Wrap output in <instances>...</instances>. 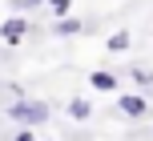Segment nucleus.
Instances as JSON below:
<instances>
[{"label": "nucleus", "mask_w": 153, "mask_h": 141, "mask_svg": "<svg viewBox=\"0 0 153 141\" xmlns=\"http://www.w3.org/2000/svg\"><path fill=\"white\" fill-rule=\"evenodd\" d=\"M69 117H73V121H89V117H93V101L73 97V101H69Z\"/></svg>", "instance_id": "nucleus-5"}, {"label": "nucleus", "mask_w": 153, "mask_h": 141, "mask_svg": "<svg viewBox=\"0 0 153 141\" xmlns=\"http://www.w3.org/2000/svg\"><path fill=\"white\" fill-rule=\"evenodd\" d=\"M117 109H121L129 121H141V117L149 113V97H141V93H121V97H117Z\"/></svg>", "instance_id": "nucleus-2"}, {"label": "nucleus", "mask_w": 153, "mask_h": 141, "mask_svg": "<svg viewBox=\"0 0 153 141\" xmlns=\"http://www.w3.org/2000/svg\"><path fill=\"white\" fill-rule=\"evenodd\" d=\"M133 77H137L141 85H149V81H153V73H149V69H141V65H137V69H133Z\"/></svg>", "instance_id": "nucleus-10"}, {"label": "nucleus", "mask_w": 153, "mask_h": 141, "mask_svg": "<svg viewBox=\"0 0 153 141\" xmlns=\"http://www.w3.org/2000/svg\"><path fill=\"white\" fill-rule=\"evenodd\" d=\"M28 32H32V24L24 20V16H8V20L0 24V40H4V45H20Z\"/></svg>", "instance_id": "nucleus-3"}, {"label": "nucleus", "mask_w": 153, "mask_h": 141, "mask_svg": "<svg viewBox=\"0 0 153 141\" xmlns=\"http://www.w3.org/2000/svg\"><path fill=\"white\" fill-rule=\"evenodd\" d=\"M12 141H40V137H36V133H32V129H20V133H16Z\"/></svg>", "instance_id": "nucleus-11"}, {"label": "nucleus", "mask_w": 153, "mask_h": 141, "mask_svg": "<svg viewBox=\"0 0 153 141\" xmlns=\"http://www.w3.org/2000/svg\"><path fill=\"white\" fill-rule=\"evenodd\" d=\"M45 0H12V12L16 16H24V12H32V8H40Z\"/></svg>", "instance_id": "nucleus-9"}, {"label": "nucleus", "mask_w": 153, "mask_h": 141, "mask_svg": "<svg viewBox=\"0 0 153 141\" xmlns=\"http://www.w3.org/2000/svg\"><path fill=\"white\" fill-rule=\"evenodd\" d=\"M8 117L20 121V125H45V121H48V105L24 97V101H12V105H8Z\"/></svg>", "instance_id": "nucleus-1"}, {"label": "nucleus", "mask_w": 153, "mask_h": 141, "mask_svg": "<svg viewBox=\"0 0 153 141\" xmlns=\"http://www.w3.org/2000/svg\"><path fill=\"white\" fill-rule=\"evenodd\" d=\"M129 45H133V36L121 28V32H113V36H109V45H105V48H109V53H129Z\"/></svg>", "instance_id": "nucleus-6"}, {"label": "nucleus", "mask_w": 153, "mask_h": 141, "mask_svg": "<svg viewBox=\"0 0 153 141\" xmlns=\"http://www.w3.org/2000/svg\"><path fill=\"white\" fill-rule=\"evenodd\" d=\"M89 85L97 89V93H117V73H109V69H93V73H89Z\"/></svg>", "instance_id": "nucleus-4"}, {"label": "nucleus", "mask_w": 153, "mask_h": 141, "mask_svg": "<svg viewBox=\"0 0 153 141\" xmlns=\"http://www.w3.org/2000/svg\"><path fill=\"white\" fill-rule=\"evenodd\" d=\"M45 4H48V12H53L56 20H65V16L73 12V0H45Z\"/></svg>", "instance_id": "nucleus-8"}, {"label": "nucleus", "mask_w": 153, "mask_h": 141, "mask_svg": "<svg viewBox=\"0 0 153 141\" xmlns=\"http://www.w3.org/2000/svg\"><path fill=\"white\" fill-rule=\"evenodd\" d=\"M53 32L56 36H76V32H81V20H76V16H65V20L53 24Z\"/></svg>", "instance_id": "nucleus-7"}]
</instances>
